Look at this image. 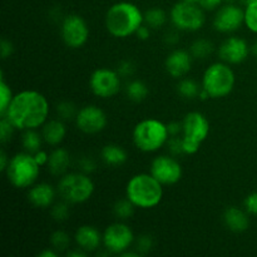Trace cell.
Listing matches in <instances>:
<instances>
[{
  "mask_svg": "<svg viewBox=\"0 0 257 257\" xmlns=\"http://www.w3.org/2000/svg\"><path fill=\"white\" fill-rule=\"evenodd\" d=\"M180 30H177L175 28L173 30H170V32H167L165 34V43L167 45H171V47H173V45H177L178 42H180Z\"/></svg>",
  "mask_w": 257,
  "mask_h": 257,
  "instance_id": "cell-42",
  "label": "cell"
},
{
  "mask_svg": "<svg viewBox=\"0 0 257 257\" xmlns=\"http://www.w3.org/2000/svg\"><path fill=\"white\" fill-rule=\"evenodd\" d=\"M78 166H79L80 172H84L87 175L93 173L97 170V163H95V161L92 157H82L79 162H78Z\"/></svg>",
  "mask_w": 257,
  "mask_h": 257,
  "instance_id": "cell-39",
  "label": "cell"
},
{
  "mask_svg": "<svg viewBox=\"0 0 257 257\" xmlns=\"http://www.w3.org/2000/svg\"><path fill=\"white\" fill-rule=\"evenodd\" d=\"M135 233L132 228L123 221L110 223L103 231V246L108 253L122 255L135 243Z\"/></svg>",
  "mask_w": 257,
  "mask_h": 257,
  "instance_id": "cell-10",
  "label": "cell"
},
{
  "mask_svg": "<svg viewBox=\"0 0 257 257\" xmlns=\"http://www.w3.org/2000/svg\"><path fill=\"white\" fill-rule=\"evenodd\" d=\"M58 251L54 250L53 247H48L45 248V250H43L42 252L39 253L40 257H57L58 256Z\"/></svg>",
  "mask_w": 257,
  "mask_h": 257,
  "instance_id": "cell-49",
  "label": "cell"
},
{
  "mask_svg": "<svg viewBox=\"0 0 257 257\" xmlns=\"http://www.w3.org/2000/svg\"><path fill=\"white\" fill-rule=\"evenodd\" d=\"M251 48L247 42L240 37H228L218 47V57L230 65L241 64L250 55Z\"/></svg>",
  "mask_w": 257,
  "mask_h": 257,
  "instance_id": "cell-16",
  "label": "cell"
},
{
  "mask_svg": "<svg viewBox=\"0 0 257 257\" xmlns=\"http://www.w3.org/2000/svg\"><path fill=\"white\" fill-rule=\"evenodd\" d=\"M181 2H186V3H193V4H198L200 0H181Z\"/></svg>",
  "mask_w": 257,
  "mask_h": 257,
  "instance_id": "cell-52",
  "label": "cell"
},
{
  "mask_svg": "<svg viewBox=\"0 0 257 257\" xmlns=\"http://www.w3.org/2000/svg\"><path fill=\"white\" fill-rule=\"evenodd\" d=\"M67 256H69V257H85V256H87V252H85V251H83L82 248L77 247V248H74V250L68 251Z\"/></svg>",
  "mask_w": 257,
  "mask_h": 257,
  "instance_id": "cell-48",
  "label": "cell"
},
{
  "mask_svg": "<svg viewBox=\"0 0 257 257\" xmlns=\"http://www.w3.org/2000/svg\"><path fill=\"white\" fill-rule=\"evenodd\" d=\"M44 142L42 137V133L38 132V130H28L24 131L22 137V143L23 147L27 152L37 153L38 151L42 150V143Z\"/></svg>",
  "mask_w": 257,
  "mask_h": 257,
  "instance_id": "cell-27",
  "label": "cell"
},
{
  "mask_svg": "<svg viewBox=\"0 0 257 257\" xmlns=\"http://www.w3.org/2000/svg\"><path fill=\"white\" fill-rule=\"evenodd\" d=\"M60 37L70 49L84 47L89 39V27L84 18L78 14H69L63 18L60 24Z\"/></svg>",
  "mask_w": 257,
  "mask_h": 257,
  "instance_id": "cell-12",
  "label": "cell"
},
{
  "mask_svg": "<svg viewBox=\"0 0 257 257\" xmlns=\"http://www.w3.org/2000/svg\"><path fill=\"white\" fill-rule=\"evenodd\" d=\"M193 57L190 50L185 49H173L167 55L165 60V69L170 77L175 79H182L187 77L188 73L192 69Z\"/></svg>",
  "mask_w": 257,
  "mask_h": 257,
  "instance_id": "cell-17",
  "label": "cell"
},
{
  "mask_svg": "<svg viewBox=\"0 0 257 257\" xmlns=\"http://www.w3.org/2000/svg\"><path fill=\"white\" fill-rule=\"evenodd\" d=\"M193 59H207L213 53V43L206 38H197L190 47Z\"/></svg>",
  "mask_w": 257,
  "mask_h": 257,
  "instance_id": "cell-26",
  "label": "cell"
},
{
  "mask_svg": "<svg viewBox=\"0 0 257 257\" xmlns=\"http://www.w3.org/2000/svg\"><path fill=\"white\" fill-rule=\"evenodd\" d=\"M170 19L173 28L180 32L195 33L203 28L206 23L205 10L200 4L193 3L178 2L172 7L170 13Z\"/></svg>",
  "mask_w": 257,
  "mask_h": 257,
  "instance_id": "cell-9",
  "label": "cell"
},
{
  "mask_svg": "<svg viewBox=\"0 0 257 257\" xmlns=\"http://www.w3.org/2000/svg\"><path fill=\"white\" fill-rule=\"evenodd\" d=\"M246 28L253 34H257V0L245 7V23Z\"/></svg>",
  "mask_w": 257,
  "mask_h": 257,
  "instance_id": "cell-34",
  "label": "cell"
},
{
  "mask_svg": "<svg viewBox=\"0 0 257 257\" xmlns=\"http://www.w3.org/2000/svg\"><path fill=\"white\" fill-rule=\"evenodd\" d=\"M125 94H127L130 100L140 103L143 102L148 97V94H150V88H148V85L143 80L133 79L131 82H128L127 85H125Z\"/></svg>",
  "mask_w": 257,
  "mask_h": 257,
  "instance_id": "cell-24",
  "label": "cell"
},
{
  "mask_svg": "<svg viewBox=\"0 0 257 257\" xmlns=\"http://www.w3.org/2000/svg\"><path fill=\"white\" fill-rule=\"evenodd\" d=\"M167 130L170 133V137H175V136H182V120H172V122L167 123Z\"/></svg>",
  "mask_w": 257,
  "mask_h": 257,
  "instance_id": "cell-44",
  "label": "cell"
},
{
  "mask_svg": "<svg viewBox=\"0 0 257 257\" xmlns=\"http://www.w3.org/2000/svg\"><path fill=\"white\" fill-rule=\"evenodd\" d=\"M95 186L89 175L84 172H70L60 176L57 185L58 195L70 205H79L90 200Z\"/></svg>",
  "mask_w": 257,
  "mask_h": 257,
  "instance_id": "cell-7",
  "label": "cell"
},
{
  "mask_svg": "<svg viewBox=\"0 0 257 257\" xmlns=\"http://www.w3.org/2000/svg\"><path fill=\"white\" fill-rule=\"evenodd\" d=\"M243 207L248 215L257 216V192H252L243 201Z\"/></svg>",
  "mask_w": 257,
  "mask_h": 257,
  "instance_id": "cell-40",
  "label": "cell"
},
{
  "mask_svg": "<svg viewBox=\"0 0 257 257\" xmlns=\"http://www.w3.org/2000/svg\"><path fill=\"white\" fill-rule=\"evenodd\" d=\"M40 168L42 167L35 161L34 155L25 151L17 153L10 158L5 175L12 186L19 190H25L37 183Z\"/></svg>",
  "mask_w": 257,
  "mask_h": 257,
  "instance_id": "cell-6",
  "label": "cell"
},
{
  "mask_svg": "<svg viewBox=\"0 0 257 257\" xmlns=\"http://www.w3.org/2000/svg\"><path fill=\"white\" fill-rule=\"evenodd\" d=\"M211 125L203 113L192 110L182 119V143L185 155H196L201 145L207 140Z\"/></svg>",
  "mask_w": 257,
  "mask_h": 257,
  "instance_id": "cell-8",
  "label": "cell"
},
{
  "mask_svg": "<svg viewBox=\"0 0 257 257\" xmlns=\"http://www.w3.org/2000/svg\"><path fill=\"white\" fill-rule=\"evenodd\" d=\"M222 3L223 0H200L198 4H200V7L202 8L203 10L211 12V10H217Z\"/></svg>",
  "mask_w": 257,
  "mask_h": 257,
  "instance_id": "cell-43",
  "label": "cell"
},
{
  "mask_svg": "<svg viewBox=\"0 0 257 257\" xmlns=\"http://www.w3.org/2000/svg\"><path fill=\"white\" fill-rule=\"evenodd\" d=\"M201 90H202V85L198 84L195 79L192 78H182L180 79L177 84V93L182 98L188 100H193L196 98H198Z\"/></svg>",
  "mask_w": 257,
  "mask_h": 257,
  "instance_id": "cell-25",
  "label": "cell"
},
{
  "mask_svg": "<svg viewBox=\"0 0 257 257\" xmlns=\"http://www.w3.org/2000/svg\"><path fill=\"white\" fill-rule=\"evenodd\" d=\"M58 195L57 188L48 182L34 183L28 191V201L37 208H48L54 205Z\"/></svg>",
  "mask_w": 257,
  "mask_h": 257,
  "instance_id": "cell-19",
  "label": "cell"
},
{
  "mask_svg": "<svg viewBox=\"0 0 257 257\" xmlns=\"http://www.w3.org/2000/svg\"><path fill=\"white\" fill-rule=\"evenodd\" d=\"M151 33H152V29H151L148 25H146L145 23H143V24L141 25L140 28H138L135 35L140 40H148V39H150V37H151Z\"/></svg>",
  "mask_w": 257,
  "mask_h": 257,
  "instance_id": "cell-45",
  "label": "cell"
},
{
  "mask_svg": "<svg viewBox=\"0 0 257 257\" xmlns=\"http://www.w3.org/2000/svg\"><path fill=\"white\" fill-rule=\"evenodd\" d=\"M14 125L7 118L2 117V119H0V141H2L3 145H5V143L12 140L13 135H14Z\"/></svg>",
  "mask_w": 257,
  "mask_h": 257,
  "instance_id": "cell-35",
  "label": "cell"
},
{
  "mask_svg": "<svg viewBox=\"0 0 257 257\" xmlns=\"http://www.w3.org/2000/svg\"><path fill=\"white\" fill-rule=\"evenodd\" d=\"M245 23V9L238 5L228 3L221 5L213 17V28L222 34H231L240 29Z\"/></svg>",
  "mask_w": 257,
  "mask_h": 257,
  "instance_id": "cell-14",
  "label": "cell"
},
{
  "mask_svg": "<svg viewBox=\"0 0 257 257\" xmlns=\"http://www.w3.org/2000/svg\"><path fill=\"white\" fill-rule=\"evenodd\" d=\"M236 84V75L230 64L225 62L212 63L206 68L202 75V89L208 93L211 99H221L231 94Z\"/></svg>",
  "mask_w": 257,
  "mask_h": 257,
  "instance_id": "cell-5",
  "label": "cell"
},
{
  "mask_svg": "<svg viewBox=\"0 0 257 257\" xmlns=\"http://www.w3.org/2000/svg\"><path fill=\"white\" fill-rule=\"evenodd\" d=\"M13 97H14V94H13L12 88L5 82L4 74L2 73L0 74V117H3L5 114Z\"/></svg>",
  "mask_w": 257,
  "mask_h": 257,
  "instance_id": "cell-31",
  "label": "cell"
},
{
  "mask_svg": "<svg viewBox=\"0 0 257 257\" xmlns=\"http://www.w3.org/2000/svg\"><path fill=\"white\" fill-rule=\"evenodd\" d=\"M223 223L230 231L236 233L245 232L250 227V217L246 210L231 206L227 207L223 212Z\"/></svg>",
  "mask_w": 257,
  "mask_h": 257,
  "instance_id": "cell-20",
  "label": "cell"
},
{
  "mask_svg": "<svg viewBox=\"0 0 257 257\" xmlns=\"http://www.w3.org/2000/svg\"><path fill=\"white\" fill-rule=\"evenodd\" d=\"M125 197L137 208L157 207L163 198V185L151 173H137L125 185Z\"/></svg>",
  "mask_w": 257,
  "mask_h": 257,
  "instance_id": "cell-3",
  "label": "cell"
},
{
  "mask_svg": "<svg viewBox=\"0 0 257 257\" xmlns=\"http://www.w3.org/2000/svg\"><path fill=\"white\" fill-rule=\"evenodd\" d=\"M50 107L47 97L37 90L25 89L13 97L7 112V118L15 130H39L49 117Z\"/></svg>",
  "mask_w": 257,
  "mask_h": 257,
  "instance_id": "cell-1",
  "label": "cell"
},
{
  "mask_svg": "<svg viewBox=\"0 0 257 257\" xmlns=\"http://www.w3.org/2000/svg\"><path fill=\"white\" fill-rule=\"evenodd\" d=\"M150 173L163 186H173L181 181L183 170L175 156L161 155L151 162Z\"/></svg>",
  "mask_w": 257,
  "mask_h": 257,
  "instance_id": "cell-13",
  "label": "cell"
},
{
  "mask_svg": "<svg viewBox=\"0 0 257 257\" xmlns=\"http://www.w3.org/2000/svg\"><path fill=\"white\" fill-rule=\"evenodd\" d=\"M118 74L122 78H130L135 74L136 72V65L132 60H122V62L118 64L117 69Z\"/></svg>",
  "mask_w": 257,
  "mask_h": 257,
  "instance_id": "cell-38",
  "label": "cell"
},
{
  "mask_svg": "<svg viewBox=\"0 0 257 257\" xmlns=\"http://www.w3.org/2000/svg\"><path fill=\"white\" fill-rule=\"evenodd\" d=\"M14 52V45L10 40L8 39H2V43H0V54H2L3 59H7Z\"/></svg>",
  "mask_w": 257,
  "mask_h": 257,
  "instance_id": "cell-41",
  "label": "cell"
},
{
  "mask_svg": "<svg viewBox=\"0 0 257 257\" xmlns=\"http://www.w3.org/2000/svg\"><path fill=\"white\" fill-rule=\"evenodd\" d=\"M167 14L161 8H151L145 12V24L152 30L161 29L167 23Z\"/></svg>",
  "mask_w": 257,
  "mask_h": 257,
  "instance_id": "cell-28",
  "label": "cell"
},
{
  "mask_svg": "<svg viewBox=\"0 0 257 257\" xmlns=\"http://www.w3.org/2000/svg\"><path fill=\"white\" fill-rule=\"evenodd\" d=\"M251 53H252V54L257 58V40L255 43H253L252 47H251Z\"/></svg>",
  "mask_w": 257,
  "mask_h": 257,
  "instance_id": "cell-50",
  "label": "cell"
},
{
  "mask_svg": "<svg viewBox=\"0 0 257 257\" xmlns=\"http://www.w3.org/2000/svg\"><path fill=\"white\" fill-rule=\"evenodd\" d=\"M70 243H72V238H70L69 233L63 230H57L50 236V245L59 253L69 250Z\"/></svg>",
  "mask_w": 257,
  "mask_h": 257,
  "instance_id": "cell-29",
  "label": "cell"
},
{
  "mask_svg": "<svg viewBox=\"0 0 257 257\" xmlns=\"http://www.w3.org/2000/svg\"><path fill=\"white\" fill-rule=\"evenodd\" d=\"M55 110H57L58 118L64 120V122L65 120L75 119V115L78 113V109L74 103L69 102V100H63V102L58 103Z\"/></svg>",
  "mask_w": 257,
  "mask_h": 257,
  "instance_id": "cell-32",
  "label": "cell"
},
{
  "mask_svg": "<svg viewBox=\"0 0 257 257\" xmlns=\"http://www.w3.org/2000/svg\"><path fill=\"white\" fill-rule=\"evenodd\" d=\"M252 2H256V0H241V3H242V4L245 5V7H246V5L250 4V3H252Z\"/></svg>",
  "mask_w": 257,
  "mask_h": 257,
  "instance_id": "cell-51",
  "label": "cell"
},
{
  "mask_svg": "<svg viewBox=\"0 0 257 257\" xmlns=\"http://www.w3.org/2000/svg\"><path fill=\"white\" fill-rule=\"evenodd\" d=\"M9 161L10 158L8 157L7 152H5L4 148H3V150L0 151V171H2V172H5L8 165H9Z\"/></svg>",
  "mask_w": 257,
  "mask_h": 257,
  "instance_id": "cell-47",
  "label": "cell"
},
{
  "mask_svg": "<svg viewBox=\"0 0 257 257\" xmlns=\"http://www.w3.org/2000/svg\"><path fill=\"white\" fill-rule=\"evenodd\" d=\"M49 155L50 153H47L45 151L40 150L37 153H34V158L38 162V165L43 167V166H47L48 162H49Z\"/></svg>",
  "mask_w": 257,
  "mask_h": 257,
  "instance_id": "cell-46",
  "label": "cell"
},
{
  "mask_svg": "<svg viewBox=\"0 0 257 257\" xmlns=\"http://www.w3.org/2000/svg\"><path fill=\"white\" fill-rule=\"evenodd\" d=\"M42 137L44 143H47L50 147H58L67 136V127H65L64 120L62 119H50L43 124L42 127Z\"/></svg>",
  "mask_w": 257,
  "mask_h": 257,
  "instance_id": "cell-21",
  "label": "cell"
},
{
  "mask_svg": "<svg viewBox=\"0 0 257 257\" xmlns=\"http://www.w3.org/2000/svg\"><path fill=\"white\" fill-rule=\"evenodd\" d=\"M104 23L105 29L112 37L125 39L135 35L138 28L145 23V13L133 3L119 2L107 10Z\"/></svg>",
  "mask_w": 257,
  "mask_h": 257,
  "instance_id": "cell-2",
  "label": "cell"
},
{
  "mask_svg": "<svg viewBox=\"0 0 257 257\" xmlns=\"http://www.w3.org/2000/svg\"><path fill=\"white\" fill-rule=\"evenodd\" d=\"M136 243V251L140 255H145V253L150 252L153 247V240L152 236L150 235H142L135 241Z\"/></svg>",
  "mask_w": 257,
  "mask_h": 257,
  "instance_id": "cell-37",
  "label": "cell"
},
{
  "mask_svg": "<svg viewBox=\"0 0 257 257\" xmlns=\"http://www.w3.org/2000/svg\"><path fill=\"white\" fill-rule=\"evenodd\" d=\"M166 146H167L170 155L175 156V157H177V156H181V155H185V153H183L182 136H175V137H170L168 138L167 143H166Z\"/></svg>",
  "mask_w": 257,
  "mask_h": 257,
  "instance_id": "cell-36",
  "label": "cell"
},
{
  "mask_svg": "<svg viewBox=\"0 0 257 257\" xmlns=\"http://www.w3.org/2000/svg\"><path fill=\"white\" fill-rule=\"evenodd\" d=\"M170 138L167 124L157 118H146L135 125L132 140L136 147L145 153H153L165 147Z\"/></svg>",
  "mask_w": 257,
  "mask_h": 257,
  "instance_id": "cell-4",
  "label": "cell"
},
{
  "mask_svg": "<svg viewBox=\"0 0 257 257\" xmlns=\"http://www.w3.org/2000/svg\"><path fill=\"white\" fill-rule=\"evenodd\" d=\"M70 166V155L65 148L55 147L49 155L47 167L53 176H63Z\"/></svg>",
  "mask_w": 257,
  "mask_h": 257,
  "instance_id": "cell-22",
  "label": "cell"
},
{
  "mask_svg": "<svg viewBox=\"0 0 257 257\" xmlns=\"http://www.w3.org/2000/svg\"><path fill=\"white\" fill-rule=\"evenodd\" d=\"M50 215H52L53 220L57 221V222H64L70 216V203L64 200L54 203L52 206V210H50Z\"/></svg>",
  "mask_w": 257,
  "mask_h": 257,
  "instance_id": "cell-33",
  "label": "cell"
},
{
  "mask_svg": "<svg viewBox=\"0 0 257 257\" xmlns=\"http://www.w3.org/2000/svg\"><path fill=\"white\" fill-rule=\"evenodd\" d=\"M122 77L110 68H98L90 74L89 89L95 97L108 99L120 92Z\"/></svg>",
  "mask_w": 257,
  "mask_h": 257,
  "instance_id": "cell-11",
  "label": "cell"
},
{
  "mask_svg": "<svg viewBox=\"0 0 257 257\" xmlns=\"http://www.w3.org/2000/svg\"><path fill=\"white\" fill-rule=\"evenodd\" d=\"M100 158L103 162L110 167H119L127 162V152L118 145H105L100 151Z\"/></svg>",
  "mask_w": 257,
  "mask_h": 257,
  "instance_id": "cell-23",
  "label": "cell"
},
{
  "mask_svg": "<svg viewBox=\"0 0 257 257\" xmlns=\"http://www.w3.org/2000/svg\"><path fill=\"white\" fill-rule=\"evenodd\" d=\"M74 242L77 247L87 253L94 252L103 245V233L92 225H83L74 233Z\"/></svg>",
  "mask_w": 257,
  "mask_h": 257,
  "instance_id": "cell-18",
  "label": "cell"
},
{
  "mask_svg": "<svg viewBox=\"0 0 257 257\" xmlns=\"http://www.w3.org/2000/svg\"><path fill=\"white\" fill-rule=\"evenodd\" d=\"M74 122L80 132L85 135H97L104 131L108 119L102 108L94 104H87L78 109Z\"/></svg>",
  "mask_w": 257,
  "mask_h": 257,
  "instance_id": "cell-15",
  "label": "cell"
},
{
  "mask_svg": "<svg viewBox=\"0 0 257 257\" xmlns=\"http://www.w3.org/2000/svg\"><path fill=\"white\" fill-rule=\"evenodd\" d=\"M136 206L128 200L127 197L122 198V200H118L117 202L113 206V213L117 218H119L120 221L128 220L130 217H132L133 213H135Z\"/></svg>",
  "mask_w": 257,
  "mask_h": 257,
  "instance_id": "cell-30",
  "label": "cell"
}]
</instances>
